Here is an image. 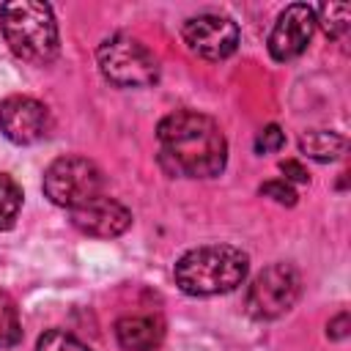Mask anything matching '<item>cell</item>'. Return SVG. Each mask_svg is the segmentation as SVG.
<instances>
[{
    "mask_svg": "<svg viewBox=\"0 0 351 351\" xmlns=\"http://www.w3.org/2000/svg\"><path fill=\"white\" fill-rule=\"evenodd\" d=\"M282 145H285V132H282L277 123L263 126V129L258 132V137H255V151H258V154H274V151H280Z\"/></svg>",
    "mask_w": 351,
    "mask_h": 351,
    "instance_id": "18",
    "label": "cell"
},
{
    "mask_svg": "<svg viewBox=\"0 0 351 351\" xmlns=\"http://www.w3.org/2000/svg\"><path fill=\"white\" fill-rule=\"evenodd\" d=\"M348 329H351V315L343 310V313H337V315L326 324V337H329V340H346V337H348Z\"/></svg>",
    "mask_w": 351,
    "mask_h": 351,
    "instance_id": "19",
    "label": "cell"
},
{
    "mask_svg": "<svg viewBox=\"0 0 351 351\" xmlns=\"http://www.w3.org/2000/svg\"><path fill=\"white\" fill-rule=\"evenodd\" d=\"M52 129L47 104L30 96H8L0 101V132L14 145H33Z\"/></svg>",
    "mask_w": 351,
    "mask_h": 351,
    "instance_id": "9",
    "label": "cell"
},
{
    "mask_svg": "<svg viewBox=\"0 0 351 351\" xmlns=\"http://www.w3.org/2000/svg\"><path fill=\"white\" fill-rule=\"evenodd\" d=\"M302 296V277L299 271L285 263H269L247 288V313L258 321H274L285 315Z\"/></svg>",
    "mask_w": 351,
    "mask_h": 351,
    "instance_id": "6",
    "label": "cell"
},
{
    "mask_svg": "<svg viewBox=\"0 0 351 351\" xmlns=\"http://www.w3.org/2000/svg\"><path fill=\"white\" fill-rule=\"evenodd\" d=\"M159 165L178 178H214L228 165V140L219 123L197 110H176L156 126Z\"/></svg>",
    "mask_w": 351,
    "mask_h": 351,
    "instance_id": "1",
    "label": "cell"
},
{
    "mask_svg": "<svg viewBox=\"0 0 351 351\" xmlns=\"http://www.w3.org/2000/svg\"><path fill=\"white\" fill-rule=\"evenodd\" d=\"M36 351H90V348L66 329H47L36 340Z\"/></svg>",
    "mask_w": 351,
    "mask_h": 351,
    "instance_id": "16",
    "label": "cell"
},
{
    "mask_svg": "<svg viewBox=\"0 0 351 351\" xmlns=\"http://www.w3.org/2000/svg\"><path fill=\"white\" fill-rule=\"evenodd\" d=\"M44 195L66 211L104 195V173L85 156H60L44 170Z\"/></svg>",
    "mask_w": 351,
    "mask_h": 351,
    "instance_id": "5",
    "label": "cell"
},
{
    "mask_svg": "<svg viewBox=\"0 0 351 351\" xmlns=\"http://www.w3.org/2000/svg\"><path fill=\"white\" fill-rule=\"evenodd\" d=\"M0 30L11 52L33 66H49L60 52L58 22L47 3L11 0L0 8Z\"/></svg>",
    "mask_w": 351,
    "mask_h": 351,
    "instance_id": "3",
    "label": "cell"
},
{
    "mask_svg": "<svg viewBox=\"0 0 351 351\" xmlns=\"http://www.w3.org/2000/svg\"><path fill=\"white\" fill-rule=\"evenodd\" d=\"M22 340V321L19 307L8 291L0 288V348H11Z\"/></svg>",
    "mask_w": 351,
    "mask_h": 351,
    "instance_id": "13",
    "label": "cell"
},
{
    "mask_svg": "<svg viewBox=\"0 0 351 351\" xmlns=\"http://www.w3.org/2000/svg\"><path fill=\"white\" fill-rule=\"evenodd\" d=\"M315 33V8L307 3H291L280 11L271 33H269V55L277 63H288L293 58H299L310 38Z\"/></svg>",
    "mask_w": 351,
    "mask_h": 351,
    "instance_id": "8",
    "label": "cell"
},
{
    "mask_svg": "<svg viewBox=\"0 0 351 351\" xmlns=\"http://www.w3.org/2000/svg\"><path fill=\"white\" fill-rule=\"evenodd\" d=\"M258 192H261L263 197H271V200L280 203V206H296V192H293V186H291L285 178L266 181V184L258 186Z\"/></svg>",
    "mask_w": 351,
    "mask_h": 351,
    "instance_id": "17",
    "label": "cell"
},
{
    "mask_svg": "<svg viewBox=\"0 0 351 351\" xmlns=\"http://www.w3.org/2000/svg\"><path fill=\"white\" fill-rule=\"evenodd\" d=\"M250 271V258L239 247L230 244H208L184 252L176 266L173 277L176 285L186 296H217L236 291Z\"/></svg>",
    "mask_w": 351,
    "mask_h": 351,
    "instance_id": "2",
    "label": "cell"
},
{
    "mask_svg": "<svg viewBox=\"0 0 351 351\" xmlns=\"http://www.w3.org/2000/svg\"><path fill=\"white\" fill-rule=\"evenodd\" d=\"M22 208V186L8 176L0 173V230H11Z\"/></svg>",
    "mask_w": 351,
    "mask_h": 351,
    "instance_id": "14",
    "label": "cell"
},
{
    "mask_svg": "<svg viewBox=\"0 0 351 351\" xmlns=\"http://www.w3.org/2000/svg\"><path fill=\"white\" fill-rule=\"evenodd\" d=\"M99 71L118 88H148L159 80V60L154 52L126 33L104 38L96 49Z\"/></svg>",
    "mask_w": 351,
    "mask_h": 351,
    "instance_id": "4",
    "label": "cell"
},
{
    "mask_svg": "<svg viewBox=\"0 0 351 351\" xmlns=\"http://www.w3.org/2000/svg\"><path fill=\"white\" fill-rule=\"evenodd\" d=\"M162 335V324L151 315H123L115 321V340L123 351H154Z\"/></svg>",
    "mask_w": 351,
    "mask_h": 351,
    "instance_id": "11",
    "label": "cell"
},
{
    "mask_svg": "<svg viewBox=\"0 0 351 351\" xmlns=\"http://www.w3.org/2000/svg\"><path fill=\"white\" fill-rule=\"evenodd\" d=\"M346 148H348V140L329 129H310L299 137V151L315 162H335L346 154Z\"/></svg>",
    "mask_w": 351,
    "mask_h": 351,
    "instance_id": "12",
    "label": "cell"
},
{
    "mask_svg": "<svg viewBox=\"0 0 351 351\" xmlns=\"http://www.w3.org/2000/svg\"><path fill=\"white\" fill-rule=\"evenodd\" d=\"M184 44L203 60H225L239 49V25L222 14L189 16L181 27Z\"/></svg>",
    "mask_w": 351,
    "mask_h": 351,
    "instance_id": "7",
    "label": "cell"
},
{
    "mask_svg": "<svg viewBox=\"0 0 351 351\" xmlns=\"http://www.w3.org/2000/svg\"><path fill=\"white\" fill-rule=\"evenodd\" d=\"M69 222L85 236L115 239L132 228V211L121 200H115L110 195H99V197L71 208Z\"/></svg>",
    "mask_w": 351,
    "mask_h": 351,
    "instance_id": "10",
    "label": "cell"
},
{
    "mask_svg": "<svg viewBox=\"0 0 351 351\" xmlns=\"http://www.w3.org/2000/svg\"><path fill=\"white\" fill-rule=\"evenodd\" d=\"M315 25H321L329 38H343L351 25V8L346 3H324L315 11Z\"/></svg>",
    "mask_w": 351,
    "mask_h": 351,
    "instance_id": "15",
    "label": "cell"
},
{
    "mask_svg": "<svg viewBox=\"0 0 351 351\" xmlns=\"http://www.w3.org/2000/svg\"><path fill=\"white\" fill-rule=\"evenodd\" d=\"M280 170L285 173V181H296V184H307V181H310V173H307L304 165L296 162V159H285V162H280Z\"/></svg>",
    "mask_w": 351,
    "mask_h": 351,
    "instance_id": "20",
    "label": "cell"
}]
</instances>
